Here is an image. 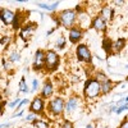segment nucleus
Wrapping results in <instances>:
<instances>
[{
  "label": "nucleus",
  "instance_id": "f257e3e1",
  "mask_svg": "<svg viewBox=\"0 0 128 128\" xmlns=\"http://www.w3.org/2000/svg\"><path fill=\"white\" fill-rule=\"evenodd\" d=\"M52 20L56 23L58 27H63L66 30H69L76 26L77 22V14L74 12V9H63L58 10V12L52 13Z\"/></svg>",
  "mask_w": 128,
  "mask_h": 128
},
{
  "label": "nucleus",
  "instance_id": "f03ea898",
  "mask_svg": "<svg viewBox=\"0 0 128 128\" xmlns=\"http://www.w3.org/2000/svg\"><path fill=\"white\" fill-rule=\"evenodd\" d=\"M64 105H66V99L63 96H52L46 102L45 115L51 118H62L64 116Z\"/></svg>",
  "mask_w": 128,
  "mask_h": 128
},
{
  "label": "nucleus",
  "instance_id": "7ed1b4c3",
  "mask_svg": "<svg viewBox=\"0 0 128 128\" xmlns=\"http://www.w3.org/2000/svg\"><path fill=\"white\" fill-rule=\"evenodd\" d=\"M83 108V99L78 95H70L68 99H66L64 105V118L72 120L73 116H78Z\"/></svg>",
  "mask_w": 128,
  "mask_h": 128
},
{
  "label": "nucleus",
  "instance_id": "20e7f679",
  "mask_svg": "<svg viewBox=\"0 0 128 128\" xmlns=\"http://www.w3.org/2000/svg\"><path fill=\"white\" fill-rule=\"evenodd\" d=\"M83 101H95L101 98L100 84L94 77H88L83 83Z\"/></svg>",
  "mask_w": 128,
  "mask_h": 128
},
{
  "label": "nucleus",
  "instance_id": "39448f33",
  "mask_svg": "<svg viewBox=\"0 0 128 128\" xmlns=\"http://www.w3.org/2000/svg\"><path fill=\"white\" fill-rule=\"evenodd\" d=\"M60 55L55 50L52 49H48L45 50V66H44V69L46 73H52L55 72L59 66H60Z\"/></svg>",
  "mask_w": 128,
  "mask_h": 128
},
{
  "label": "nucleus",
  "instance_id": "423d86ee",
  "mask_svg": "<svg viewBox=\"0 0 128 128\" xmlns=\"http://www.w3.org/2000/svg\"><path fill=\"white\" fill-rule=\"evenodd\" d=\"M76 58L78 62L81 63H84V64H91L92 63V59H94V55H92V51L91 49L88 48V45L86 44H78L76 45Z\"/></svg>",
  "mask_w": 128,
  "mask_h": 128
},
{
  "label": "nucleus",
  "instance_id": "0eeeda50",
  "mask_svg": "<svg viewBox=\"0 0 128 128\" xmlns=\"http://www.w3.org/2000/svg\"><path fill=\"white\" fill-rule=\"evenodd\" d=\"M45 108H46V100H44L41 96H35L31 100L28 106V113L35 114L36 116H46L45 115Z\"/></svg>",
  "mask_w": 128,
  "mask_h": 128
},
{
  "label": "nucleus",
  "instance_id": "6e6552de",
  "mask_svg": "<svg viewBox=\"0 0 128 128\" xmlns=\"http://www.w3.org/2000/svg\"><path fill=\"white\" fill-rule=\"evenodd\" d=\"M36 30H37V23L32 22V20H27V22L20 27V30L18 31V36H19V38L22 41L27 42L32 36H34Z\"/></svg>",
  "mask_w": 128,
  "mask_h": 128
},
{
  "label": "nucleus",
  "instance_id": "1a4fd4ad",
  "mask_svg": "<svg viewBox=\"0 0 128 128\" xmlns=\"http://www.w3.org/2000/svg\"><path fill=\"white\" fill-rule=\"evenodd\" d=\"M98 16L104 20V22L110 23V22L114 20V17H115V8L110 4H104L99 8Z\"/></svg>",
  "mask_w": 128,
  "mask_h": 128
},
{
  "label": "nucleus",
  "instance_id": "9d476101",
  "mask_svg": "<svg viewBox=\"0 0 128 128\" xmlns=\"http://www.w3.org/2000/svg\"><path fill=\"white\" fill-rule=\"evenodd\" d=\"M44 66H45V50L37 49L34 54V59H32V69L35 72H42Z\"/></svg>",
  "mask_w": 128,
  "mask_h": 128
},
{
  "label": "nucleus",
  "instance_id": "9b49d317",
  "mask_svg": "<svg viewBox=\"0 0 128 128\" xmlns=\"http://www.w3.org/2000/svg\"><path fill=\"white\" fill-rule=\"evenodd\" d=\"M55 94V86H54V82H52L50 78H46L44 81L40 90V96L44 100H50Z\"/></svg>",
  "mask_w": 128,
  "mask_h": 128
},
{
  "label": "nucleus",
  "instance_id": "f8f14e48",
  "mask_svg": "<svg viewBox=\"0 0 128 128\" xmlns=\"http://www.w3.org/2000/svg\"><path fill=\"white\" fill-rule=\"evenodd\" d=\"M83 37H84V31L81 30L78 26H74V27L68 30V40L70 44H73V45L81 44Z\"/></svg>",
  "mask_w": 128,
  "mask_h": 128
},
{
  "label": "nucleus",
  "instance_id": "ddd939ff",
  "mask_svg": "<svg viewBox=\"0 0 128 128\" xmlns=\"http://www.w3.org/2000/svg\"><path fill=\"white\" fill-rule=\"evenodd\" d=\"M27 12H22V10H16V14H14V18H13V22H12V30L14 32H18L20 30V27H22L27 20Z\"/></svg>",
  "mask_w": 128,
  "mask_h": 128
},
{
  "label": "nucleus",
  "instance_id": "4468645a",
  "mask_svg": "<svg viewBox=\"0 0 128 128\" xmlns=\"http://www.w3.org/2000/svg\"><path fill=\"white\" fill-rule=\"evenodd\" d=\"M14 14H16L14 10L9 9L6 6L0 8V22H2L4 26H12Z\"/></svg>",
  "mask_w": 128,
  "mask_h": 128
},
{
  "label": "nucleus",
  "instance_id": "2eb2a0df",
  "mask_svg": "<svg viewBox=\"0 0 128 128\" xmlns=\"http://www.w3.org/2000/svg\"><path fill=\"white\" fill-rule=\"evenodd\" d=\"M91 19H92V17L90 16V13L84 10V12L77 14L76 26H78V27H80L81 30H83V31H86V30L90 28V26H91Z\"/></svg>",
  "mask_w": 128,
  "mask_h": 128
},
{
  "label": "nucleus",
  "instance_id": "dca6fc26",
  "mask_svg": "<svg viewBox=\"0 0 128 128\" xmlns=\"http://www.w3.org/2000/svg\"><path fill=\"white\" fill-rule=\"evenodd\" d=\"M92 30H95L98 34H106V31H108V23L104 22V20L96 14L95 17H92L91 19V26H90Z\"/></svg>",
  "mask_w": 128,
  "mask_h": 128
},
{
  "label": "nucleus",
  "instance_id": "f3484780",
  "mask_svg": "<svg viewBox=\"0 0 128 128\" xmlns=\"http://www.w3.org/2000/svg\"><path fill=\"white\" fill-rule=\"evenodd\" d=\"M35 4H36V6L46 10V12H49V13H55V12H58V8H59V5H60V2H52V3L36 2Z\"/></svg>",
  "mask_w": 128,
  "mask_h": 128
},
{
  "label": "nucleus",
  "instance_id": "a211bd4d",
  "mask_svg": "<svg viewBox=\"0 0 128 128\" xmlns=\"http://www.w3.org/2000/svg\"><path fill=\"white\" fill-rule=\"evenodd\" d=\"M127 46V38L119 37L115 41H113V48H112V54H120Z\"/></svg>",
  "mask_w": 128,
  "mask_h": 128
},
{
  "label": "nucleus",
  "instance_id": "6ab92c4d",
  "mask_svg": "<svg viewBox=\"0 0 128 128\" xmlns=\"http://www.w3.org/2000/svg\"><path fill=\"white\" fill-rule=\"evenodd\" d=\"M115 104L116 105H115L114 113L116 115H120V114H123V113L127 112V108H128V99H127V96H124V98H122L119 100H116Z\"/></svg>",
  "mask_w": 128,
  "mask_h": 128
},
{
  "label": "nucleus",
  "instance_id": "aec40b11",
  "mask_svg": "<svg viewBox=\"0 0 128 128\" xmlns=\"http://www.w3.org/2000/svg\"><path fill=\"white\" fill-rule=\"evenodd\" d=\"M115 82L112 80V78H109V80H106L105 82H102V83H100V90H101V96H105V95H109L113 90H114V87H115Z\"/></svg>",
  "mask_w": 128,
  "mask_h": 128
},
{
  "label": "nucleus",
  "instance_id": "412c9836",
  "mask_svg": "<svg viewBox=\"0 0 128 128\" xmlns=\"http://www.w3.org/2000/svg\"><path fill=\"white\" fill-rule=\"evenodd\" d=\"M101 48L104 49V51L106 52V54L110 55L112 54V48H113V40L105 36L101 41Z\"/></svg>",
  "mask_w": 128,
  "mask_h": 128
},
{
  "label": "nucleus",
  "instance_id": "4be33fe9",
  "mask_svg": "<svg viewBox=\"0 0 128 128\" xmlns=\"http://www.w3.org/2000/svg\"><path fill=\"white\" fill-rule=\"evenodd\" d=\"M20 58H22V55H20V52L18 50H10L9 54H8L6 60L9 63H18L20 60Z\"/></svg>",
  "mask_w": 128,
  "mask_h": 128
},
{
  "label": "nucleus",
  "instance_id": "5701e85b",
  "mask_svg": "<svg viewBox=\"0 0 128 128\" xmlns=\"http://www.w3.org/2000/svg\"><path fill=\"white\" fill-rule=\"evenodd\" d=\"M19 94H28V84L24 76L19 80V83H18V95Z\"/></svg>",
  "mask_w": 128,
  "mask_h": 128
},
{
  "label": "nucleus",
  "instance_id": "b1692460",
  "mask_svg": "<svg viewBox=\"0 0 128 128\" xmlns=\"http://www.w3.org/2000/svg\"><path fill=\"white\" fill-rule=\"evenodd\" d=\"M66 46H67V37L64 36V35H60L56 38V41H55V49L64 50V49H66Z\"/></svg>",
  "mask_w": 128,
  "mask_h": 128
},
{
  "label": "nucleus",
  "instance_id": "393cba45",
  "mask_svg": "<svg viewBox=\"0 0 128 128\" xmlns=\"http://www.w3.org/2000/svg\"><path fill=\"white\" fill-rule=\"evenodd\" d=\"M32 127L34 128H50L49 122H46L42 118H36L34 122H32Z\"/></svg>",
  "mask_w": 128,
  "mask_h": 128
},
{
  "label": "nucleus",
  "instance_id": "a878e982",
  "mask_svg": "<svg viewBox=\"0 0 128 128\" xmlns=\"http://www.w3.org/2000/svg\"><path fill=\"white\" fill-rule=\"evenodd\" d=\"M10 42H12V36H3V37H0V44H2L4 48H9L10 45Z\"/></svg>",
  "mask_w": 128,
  "mask_h": 128
},
{
  "label": "nucleus",
  "instance_id": "bb28decb",
  "mask_svg": "<svg viewBox=\"0 0 128 128\" xmlns=\"http://www.w3.org/2000/svg\"><path fill=\"white\" fill-rule=\"evenodd\" d=\"M38 88H40V81H38V78H34L31 82V91L36 92V91H38Z\"/></svg>",
  "mask_w": 128,
  "mask_h": 128
},
{
  "label": "nucleus",
  "instance_id": "cd10ccee",
  "mask_svg": "<svg viewBox=\"0 0 128 128\" xmlns=\"http://www.w3.org/2000/svg\"><path fill=\"white\" fill-rule=\"evenodd\" d=\"M60 128H74L73 120H69V119H66V118H64L63 122L60 123Z\"/></svg>",
  "mask_w": 128,
  "mask_h": 128
},
{
  "label": "nucleus",
  "instance_id": "c85d7f7f",
  "mask_svg": "<svg viewBox=\"0 0 128 128\" xmlns=\"http://www.w3.org/2000/svg\"><path fill=\"white\" fill-rule=\"evenodd\" d=\"M22 100V99H19V98H16L13 101H9V102H6V106L9 109H16L17 108V105L19 104V101Z\"/></svg>",
  "mask_w": 128,
  "mask_h": 128
},
{
  "label": "nucleus",
  "instance_id": "c756f323",
  "mask_svg": "<svg viewBox=\"0 0 128 128\" xmlns=\"http://www.w3.org/2000/svg\"><path fill=\"white\" fill-rule=\"evenodd\" d=\"M28 102H30V100L28 99H22L19 101V104L17 105V108H16V112H19V110H22V108L23 106H26V105H28Z\"/></svg>",
  "mask_w": 128,
  "mask_h": 128
},
{
  "label": "nucleus",
  "instance_id": "7c9ffc66",
  "mask_svg": "<svg viewBox=\"0 0 128 128\" xmlns=\"http://www.w3.org/2000/svg\"><path fill=\"white\" fill-rule=\"evenodd\" d=\"M36 118H37V116H36L35 114H32V113H28V114H27V115L24 116V119H23V120H24L26 123H31V124H32V122H34V120H35Z\"/></svg>",
  "mask_w": 128,
  "mask_h": 128
},
{
  "label": "nucleus",
  "instance_id": "2f4dec72",
  "mask_svg": "<svg viewBox=\"0 0 128 128\" xmlns=\"http://www.w3.org/2000/svg\"><path fill=\"white\" fill-rule=\"evenodd\" d=\"M2 64H3V68H4L5 70H8V69L10 68V63L6 60V58H2Z\"/></svg>",
  "mask_w": 128,
  "mask_h": 128
},
{
  "label": "nucleus",
  "instance_id": "473e14b6",
  "mask_svg": "<svg viewBox=\"0 0 128 128\" xmlns=\"http://www.w3.org/2000/svg\"><path fill=\"white\" fill-rule=\"evenodd\" d=\"M118 128H128V119H127V116H124L123 120L120 122V124L118 126Z\"/></svg>",
  "mask_w": 128,
  "mask_h": 128
},
{
  "label": "nucleus",
  "instance_id": "72a5a7b5",
  "mask_svg": "<svg viewBox=\"0 0 128 128\" xmlns=\"http://www.w3.org/2000/svg\"><path fill=\"white\" fill-rule=\"evenodd\" d=\"M23 114H24V109L19 110V112H16V113L12 115V119H13V118H19V116H22Z\"/></svg>",
  "mask_w": 128,
  "mask_h": 128
},
{
  "label": "nucleus",
  "instance_id": "f704fd0d",
  "mask_svg": "<svg viewBox=\"0 0 128 128\" xmlns=\"http://www.w3.org/2000/svg\"><path fill=\"white\" fill-rule=\"evenodd\" d=\"M6 102H8L6 100H3L2 102H0V116H2V115L4 114V106L6 105Z\"/></svg>",
  "mask_w": 128,
  "mask_h": 128
},
{
  "label": "nucleus",
  "instance_id": "c9c22d12",
  "mask_svg": "<svg viewBox=\"0 0 128 128\" xmlns=\"http://www.w3.org/2000/svg\"><path fill=\"white\" fill-rule=\"evenodd\" d=\"M56 31V27H52V28H50L48 32H46V37H49V36H51L52 34H54V32Z\"/></svg>",
  "mask_w": 128,
  "mask_h": 128
},
{
  "label": "nucleus",
  "instance_id": "e433bc0d",
  "mask_svg": "<svg viewBox=\"0 0 128 128\" xmlns=\"http://www.w3.org/2000/svg\"><path fill=\"white\" fill-rule=\"evenodd\" d=\"M96 127H98V124H96L95 122H90V123L86 124V128H96Z\"/></svg>",
  "mask_w": 128,
  "mask_h": 128
},
{
  "label": "nucleus",
  "instance_id": "4c0bfd02",
  "mask_svg": "<svg viewBox=\"0 0 128 128\" xmlns=\"http://www.w3.org/2000/svg\"><path fill=\"white\" fill-rule=\"evenodd\" d=\"M10 126H12V123H3L0 124V128H9Z\"/></svg>",
  "mask_w": 128,
  "mask_h": 128
},
{
  "label": "nucleus",
  "instance_id": "58836bf2",
  "mask_svg": "<svg viewBox=\"0 0 128 128\" xmlns=\"http://www.w3.org/2000/svg\"><path fill=\"white\" fill-rule=\"evenodd\" d=\"M113 4H115V5H123L124 2H119V0H116V2H113Z\"/></svg>",
  "mask_w": 128,
  "mask_h": 128
},
{
  "label": "nucleus",
  "instance_id": "ea45409f",
  "mask_svg": "<svg viewBox=\"0 0 128 128\" xmlns=\"http://www.w3.org/2000/svg\"><path fill=\"white\" fill-rule=\"evenodd\" d=\"M96 128H110V127H109V126H104V124H102V126H98Z\"/></svg>",
  "mask_w": 128,
  "mask_h": 128
},
{
  "label": "nucleus",
  "instance_id": "a19ab883",
  "mask_svg": "<svg viewBox=\"0 0 128 128\" xmlns=\"http://www.w3.org/2000/svg\"><path fill=\"white\" fill-rule=\"evenodd\" d=\"M23 128H34V127H30V126H27V127H23Z\"/></svg>",
  "mask_w": 128,
  "mask_h": 128
},
{
  "label": "nucleus",
  "instance_id": "79ce46f5",
  "mask_svg": "<svg viewBox=\"0 0 128 128\" xmlns=\"http://www.w3.org/2000/svg\"><path fill=\"white\" fill-rule=\"evenodd\" d=\"M0 59H2V50H0Z\"/></svg>",
  "mask_w": 128,
  "mask_h": 128
}]
</instances>
